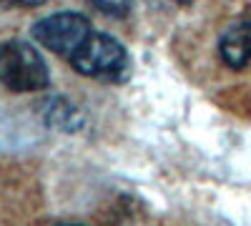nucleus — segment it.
<instances>
[{
    "instance_id": "obj_1",
    "label": "nucleus",
    "mask_w": 251,
    "mask_h": 226,
    "mask_svg": "<svg viewBox=\"0 0 251 226\" xmlns=\"http://www.w3.org/2000/svg\"><path fill=\"white\" fill-rule=\"evenodd\" d=\"M71 66L78 73L88 75L93 80H100V83H116V86L126 83L133 73L128 50H126L113 35L98 33V30H93L86 43L73 53Z\"/></svg>"
},
{
    "instance_id": "obj_2",
    "label": "nucleus",
    "mask_w": 251,
    "mask_h": 226,
    "mask_svg": "<svg viewBox=\"0 0 251 226\" xmlns=\"http://www.w3.org/2000/svg\"><path fill=\"white\" fill-rule=\"evenodd\" d=\"M0 83L15 93H35L50 86V73L28 40H5L0 43Z\"/></svg>"
},
{
    "instance_id": "obj_3",
    "label": "nucleus",
    "mask_w": 251,
    "mask_h": 226,
    "mask_svg": "<svg viewBox=\"0 0 251 226\" xmlns=\"http://www.w3.org/2000/svg\"><path fill=\"white\" fill-rule=\"evenodd\" d=\"M91 33L93 25L83 13H53L30 28V38L35 43L55 55H63L66 60L73 58V53L86 43Z\"/></svg>"
},
{
    "instance_id": "obj_4",
    "label": "nucleus",
    "mask_w": 251,
    "mask_h": 226,
    "mask_svg": "<svg viewBox=\"0 0 251 226\" xmlns=\"http://www.w3.org/2000/svg\"><path fill=\"white\" fill-rule=\"evenodd\" d=\"M219 55L234 71L251 66V15L236 20L224 30V35L219 38Z\"/></svg>"
},
{
    "instance_id": "obj_5",
    "label": "nucleus",
    "mask_w": 251,
    "mask_h": 226,
    "mask_svg": "<svg viewBox=\"0 0 251 226\" xmlns=\"http://www.w3.org/2000/svg\"><path fill=\"white\" fill-rule=\"evenodd\" d=\"M43 118L48 126L60 128V131H78L83 126V116L80 111L66 98H50L43 106Z\"/></svg>"
},
{
    "instance_id": "obj_6",
    "label": "nucleus",
    "mask_w": 251,
    "mask_h": 226,
    "mask_svg": "<svg viewBox=\"0 0 251 226\" xmlns=\"http://www.w3.org/2000/svg\"><path fill=\"white\" fill-rule=\"evenodd\" d=\"M88 3L103 13V15H108V18H126L131 13V5H133V0H88Z\"/></svg>"
},
{
    "instance_id": "obj_7",
    "label": "nucleus",
    "mask_w": 251,
    "mask_h": 226,
    "mask_svg": "<svg viewBox=\"0 0 251 226\" xmlns=\"http://www.w3.org/2000/svg\"><path fill=\"white\" fill-rule=\"evenodd\" d=\"M46 3H48V0H3L5 8H10V5H15V8H40Z\"/></svg>"
},
{
    "instance_id": "obj_8",
    "label": "nucleus",
    "mask_w": 251,
    "mask_h": 226,
    "mask_svg": "<svg viewBox=\"0 0 251 226\" xmlns=\"http://www.w3.org/2000/svg\"><path fill=\"white\" fill-rule=\"evenodd\" d=\"M149 3H153L156 8H186V5H191L194 0H149Z\"/></svg>"
},
{
    "instance_id": "obj_9",
    "label": "nucleus",
    "mask_w": 251,
    "mask_h": 226,
    "mask_svg": "<svg viewBox=\"0 0 251 226\" xmlns=\"http://www.w3.org/2000/svg\"><path fill=\"white\" fill-rule=\"evenodd\" d=\"M60 226H83V224H60Z\"/></svg>"
},
{
    "instance_id": "obj_10",
    "label": "nucleus",
    "mask_w": 251,
    "mask_h": 226,
    "mask_svg": "<svg viewBox=\"0 0 251 226\" xmlns=\"http://www.w3.org/2000/svg\"><path fill=\"white\" fill-rule=\"evenodd\" d=\"M3 8H5V5H3V0H0V10H3Z\"/></svg>"
}]
</instances>
